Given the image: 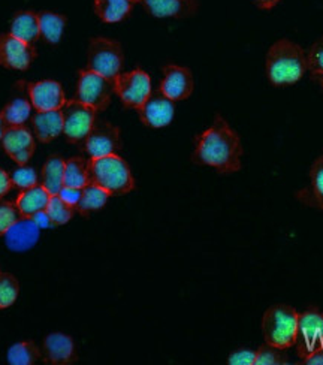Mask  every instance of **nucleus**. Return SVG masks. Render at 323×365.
Wrapping results in <instances>:
<instances>
[{"label":"nucleus","mask_w":323,"mask_h":365,"mask_svg":"<svg viewBox=\"0 0 323 365\" xmlns=\"http://www.w3.org/2000/svg\"><path fill=\"white\" fill-rule=\"evenodd\" d=\"M81 193H83V189H75V187H68V186H63L61 187V190L58 192V196L63 200L69 207L72 208H76V205H78L80 200H81Z\"/></svg>","instance_id":"37"},{"label":"nucleus","mask_w":323,"mask_h":365,"mask_svg":"<svg viewBox=\"0 0 323 365\" xmlns=\"http://www.w3.org/2000/svg\"><path fill=\"white\" fill-rule=\"evenodd\" d=\"M88 69L102 77L114 80L121 73L123 50L117 41L108 38H95L90 41L88 47Z\"/></svg>","instance_id":"5"},{"label":"nucleus","mask_w":323,"mask_h":365,"mask_svg":"<svg viewBox=\"0 0 323 365\" xmlns=\"http://www.w3.org/2000/svg\"><path fill=\"white\" fill-rule=\"evenodd\" d=\"M20 217H21V215H20L17 205L0 197V235H5V232Z\"/></svg>","instance_id":"33"},{"label":"nucleus","mask_w":323,"mask_h":365,"mask_svg":"<svg viewBox=\"0 0 323 365\" xmlns=\"http://www.w3.org/2000/svg\"><path fill=\"white\" fill-rule=\"evenodd\" d=\"M61 114H63V132L73 144L84 141L96 123V111L78 99L66 101L61 106Z\"/></svg>","instance_id":"8"},{"label":"nucleus","mask_w":323,"mask_h":365,"mask_svg":"<svg viewBox=\"0 0 323 365\" xmlns=\"http://www.w3.org/2000/svg\"><path fill=\"white\" fill-rule=\"evenodd\" d=\"M11 35L26 43L34 45L41 36L38 15L32 11L19 12L11 23Z\"/></svg>","instance_id":"22"},{"label":"nucleus","mask_w":323,"mask_h":365,"mask_svg":"<svg viewBox=\"0 0 323 365\" xmlns=\"http://www.w3.org/2000/svg\"><path fill=\"white\" fill-rule=\"evenodd\" d=\"M195 88L193 75L190 69L168 65L163 68V80L159 90L171 101H184L188 99Z\"/></svg>","instance_id":"13"},{"label":"nucleus","mask_w":323,"mask_h":365,"mask_svg":"<svg viewBox=\"0 0 323 365\" xmlns=\"http://www.w3.org/2000/svg\"><path fill=\"white\" fill-rule=\"evenodd\" d=\"M50 193L42 185H35L34 187L24 189L15 201L21 217H32L38 211L47 208L50 201Z\"/></svg>","instance_id":"21"},{"label":"nucleus","mask_w":323,"mask_h":365,"mask_svg":"<svg viewBox=\"0 0 323 365\" xmlns=\"http://www.w3.org/2000/svg\"><path fill=\"white\" fill-rule=\"evenodd\" d=\"M39 17V27H41V36L50 43H57L63 34V29L66 24V19L63 15L54 14V12H42L38 15Z\"/></svg>","instance_id":"26"},{"label":"nucleus","mask_w":323,"mask_h":365,"mask_svg":"<svg viewBox=\"0 0 323 365\" xmlns=\"http://www.w3.org/2000/svg\"><path fill=\"white\" fill-rule=\"evenodd\" d=\"M65 178V160L60 156H51L45 162L42 168V186L50 195H58L63 187Z\"/></svg>","instance_id":"24"},{"label":"nucleus","mask_w":323,"mask_h":365,"mask_svg":"<svg viewBox=\"0 0 323 365\" xmlns=\"http://www.w3.org/2000/svg\"><path fill=\"white\" fill-rule=\"evenodd\" d=\"M12 189L11 175L0 168V197L5 196Z\"/></svg>","instance_id":"39"},{"label":"nucleus","mask_w":323,"mask_h":365,"mask_svg":"<svg viewBox=\"0 0 323 365\" xmlns=\"http://www.w3.org/2000/svg\"><path fill=\"white\" fill-rule=\"evenodd\" d=\"M138 114H140V118L145 126L165 128L174 118V103L160 90L151 91L144 105L138 108Z\"/></svg>","instance_id":"12"},{"label":"nucleus","mask_w":323,"mask_h":365,"mask_svg":"<svg viewBox=\"0 0 323 365\" xmlns=\"http://www.w3.org/2000/svg\"><path fill=\"white\" fill-rule=\"evenodd\" d=\"M84 141L86 151L91 158L117 155L121 150L120 129L108 121H96Z\"/></svg>","instance_id":"10"},{"label":"nucleus","mask_w":323,"mask_h":365,"mask_svg":"<svg viewBox=\"0 0 323 365\" xmlns=\"http://www.w3.org/2000/svg\"><path fill=\"white\" fill-rule=\"evenodd\" d=\"M114 93V80H110L93 71H80L78 88H76V99L88 105L90 108L105 111L111 103Z\"/></svg>","instance_id":"6"},{"label":"nucleus","mask_w":323,"mask_h":365,"mask_svg":"<svg viewBox=\"0 0 323 365\" xmlns=\"http://www.w3.org/2000/svg\"><path fill=\"white\" fill-rule=\"evenodd\" d=\"M108 197H110V193L105 192L99 186L90 185V182H88L86 187H83L81 200H80V202H78V205H76L75 210L81 212L83 216H87L88 212L102 208L106 204Z\"/></svg>","instance_id":"27"},{"label":"nucleus","mask_w":323,"mask_h":365,"mask_svg":"<svg viewBox=\"0 0 323 365\" xmlns=\"http://www.w3.org/2000/svg\"><path fill=\"white\" fill-rule=\"evenodd\" d=\"M289 362L284 349H280L272 344H262L256 351L255 365H284Z\"/></svg>","instance_id":"31"},{"label":"nucleus","mask_w":323,"mask_h":365,"mask_svg":"<svg viewBox=\"0 0 323 365\" xmlns=\"http://www.w3.org/2000/svg\"><path fill=\"white\" fill-rule=\"evenodd\" d=\"M4 150L8 156L17 162L20 166L26 165L35 153L34 135L24 125L11 126L2 138Z\"/></svg>","instance_id":"14"},{"label":"nucleus","mask_w":323,"mask_h":365,"mask_svg":"<svg viewBox=\"0 0 323 365\" xmlns=\"http://www.w3.org/2000/svg\"><path fill=\"white\" fill-rule=\"evenodd\" d=\"M95 11L105 23H118L129 17L130 0H95Z\"/></svg>","instance_id":"23"},{"label":"nucleus","mask_w":323,"mask_h":365,"mask_svg":"<svg viewBox=\"0 0 323 365\" xmlns=\"http://www.w3.org/2000/svg\"><path fill=\"white\" fill-rule=\"evenodd\" d=\"M114 91L126 108H141L151 95L150 75L143 69L120 73L114 78Z\"/></svg>","instance_id":"7"},{"label":"nucleus","mask_w":323,"mask_h":365,"mask_svg":"<svg viewBox=\"0 0 323 365\" xmlns=\"http://www.w3.org/2000/svg\"><path fill=\"white\" fill-rule=\"evenodd\" d=\"M27 93L32 106L38 111L61 110V106L66 103L65 91L57 81L45 80L29 84Z\"/></svg>","instance_id":"15"},{"label":"nucleus","mask_w":323,"mask_h":365,"mask_svg":"<svg viewBox=\"0 0 323 365\" xmlns=\"http://www.w3.org/2000/svg\"><path fill=\"white\" fill-rule=\"evenodd\" d=\"M145 9L155 17L184 19L198 9L196 0H143Z\"/></svg>","instance_id":"18"},{"label":"nucleus","mask_w":323,"mask_h":365,"mask_svg":"<svg viewBox=\"0 0 323 365\" xmlns=\"http://www.w3.org/2000/svg\"><path fill=\"white\" fill-rule=\"evenodd\" d=\"M20 292L19 280L12 274H0V309H6L15 302Z\"/></svg>","instance_id":"32"},{"label":"nucleus","mask_w":323,"mask_h":365,"mask_svg":"<svg viewBox=\"0 0 323 365\" xmlns=\"http://www.w3.org/2000/svg\"><path fill=\"white\" fill-rule=\"evenodd\" d=\"M11 181L12 187L24 190L38 185V174L34 168H30V166H21V168L15 170L11 174Z\"/></svg>","instance_id":"34"},{"label":"nucleus","mask_w":323,"mask_h":365,"mask_svg":"<svg viewBox=\"0 0 323 365\" xmlns=\"http://www.w3.org/2000/svg\"><path fill=\"white\" fill-rule=\"evenodd\" d=\"M41 351L34 341L14 344L8 352V362L12 365H32L41 358Z\"/></svg>","instance_id":"29"},{"label":"nucleus","mask_w":323,"mask_h":365,"mask_svg":"<svg viewBox=\"0 0 323 365\" xmlns=\"http://www.w3.org/2000/svg\"><path fill=\"white\" fill-rule=\"evenodd\" d=\"M241 158L240 136L222 115H215L211 128L196 136V148L192 155L196 165L212 166L220 174H232L241 170Z\"/></svg>","instance_id":"1"},{"label":"nucleus","mask_w":323,"mask_h":365,"mask_svg":"<svg viewBox=\"0 0 323 365\" xmlns=\"http://www.w3.org/2000/svg\"><path fill=\"white\" fill-rule=\"evenodd\" d=\"M304 365H323V347L301 361Z\"/></svg>","instance_id":"40"},{"label":"nucleus","mask_w":323,"mask_h":365,"mask_svg":"<svg viewBox=\"0 0 323 365\" xmlns=\"http://www.w3.org/2000/svg\"><path fill=\"white\" fill-rule=\"evenodd\" d=\"M45 211L48 212V216H50L51 222L54 223V226H58V225L68 223L72 219L75 208L69 207L58 195H51Z\"/></svg>","instance_id":"30"},{"label":"nucleus","mask_w":323,"mask_h":365,"mask_svg":"<svg viewBox=\"0 0 323 365\" xmlns=\"http://www.w3.org/2000/svg\"><path fill=\"white\" fill-rule=\"evenodd\" d=\"M312 78L323 88V72H320V73H313Z\"/></svg>","instance_id":"43"},{"label":"nucleus","mask_w":323,"mask_h":365,"mask_svg":"<svg viewBox=\"0 0 323 365\" xmlns=\"http://www.w3.org/2000/svg\"><path fill=\"white\" fill-rule=\"evenodd\" d=\"M307 71V56L298 43L280 39L270 48L267 54V77L272 86L297 84Z\"/></svg>","instance_id":"2"},{"label":"nucleus","mask_w":323,"mask_h":365,"mask_svg":"<svg viewBox=\"0 0 323 365\" xmlns=\"http://www.w3.org/2000/svg\"><path fill=\"white\" fill-rule=\"evenodd\" d=\"M256 352L249 351V349H242V351H237L229 356L227 362L232 365H255Z\"/></svg>","instance_id":"36"},{"label":"nucleus","mask_w":323,"mask_h":365,"mask_svg":"<svg viewBox=\"0 0 323 365\" xmlns=\"http://www.w3.org/2000/svg\"><path fill=\"white\" fill-rule=\"evenodd\" d=\"M32 219H34V222L38 225L39 230H50V227L54 226V223L51 222V219H50V216H48V212L45 211V210L38 211L36 215L32 216Z\"/></svg>","instance_id":"38"},{"label":"nucleus","mask_w":323,"mask_h":365,"mask_svg":"<svg viewBox=\"0 0 323 365\" xmlns=\"http://www.w3.org/2000/svg\"><path fill=\"white\" fill-rule=\"evenodd\" d=\"M39 231L32 217H20L5 232V245L12 252H27L38 242Z\"/></svg>","instance_id":"16"},{"label":"nucleus","mask_w":323,"mask_h":365,"mask_svg":"<svg viewBox=\"0 0 323 365\" xmlns=\"http://www.w3.org/2000/svg\"><path fill=\"white\" fill-rule=\"evenodd\" d=\"M30 113H32V102H29L24 98H15L5 106L0 114H2V117L6 120V123L11 128L24 125L26 120H29L30 117Z\"/></svg>","instance_id":"28"},{"label":"nucleus","mask_w":323,"mask_h":365,"mask_svg":"<svg viewBox=\"0 0 323 365\" xmlns=\"http://www.w3.org/2000/svg\"><path fill=\"white\" fill-rule=\"evenodd\" d=\"M63 185L83 189L88 185V162L83 158H72L65 162Z\"/></svg>","instance_id":"25"},{"label":"nucleus","mask_w":323,"mask_h":365,"mask_svg":"<svg viewBox=\"0 0 323 365\" xmlns=\"http://www.w3.org/2000/svg\"><path fill=\"white\" fill-rule=\"evenodd\" d=\"M298 327V312L286 304L270 307L262 317V334L268 344L280 349L294 347Z\"/></svg>","instance_id":"4"},{"label":"nucleus","mask_w":323,"mask_h":365,"mask_svg":"<svg viewBox=\"0 0 323 365\" xmlns=\"http://www.w3.org/2000/svg\"><path fill=\"white\" fill-rule=\"evenodd\" d=\"M8 129H9V125L6 123V120L2 117V114H0V140L4 138V135L6 133Z\"/></svg>","instance_id":"42"},{"label":"nucleus","mask_w":323,"mask_h":365,"mask_svg":"<svg viewBox=\"0 0 323 365\" xmlns=\"http://www.w3.org/2000/svg\"><path fill=\"white\" fill-rule=\"evenodd\" d=\"M88 182L113 195H126L135 189V180L126 160L118 155L91 158L88 160Z\"/></svg>","instance_id":"3"},{"label":"nucleus","mask_w":323,"mask_h":365,"mask_svg":"<svg viewBox=\"0 0 323 365\" xmlns=\"http://www.w3.org/2000/svg\"><path fill=\"white\" fill-rule=\"evenodd\" d=\"M41 355L43 362L53 365H68L78 359L72 339L60 332L50 334V336L43 340Z\"/></svg>","instance_id":"17"},{"label":"nucleus","mask_w":323,"mask_h":365,"mask_svg":"<svg viewBox=\"0 0 323 365\" xmlns=\"http://www.w3.org/2000/svg\"><path fill=\"white\" fill-rule=\"evenodd\" d=\"M32 121L35 135L42 143H50L63 132V114H61V110L38 111Z\"/></svg>","instance_id":"20"},{"label":"nucleus","mask_w":323,"mask_h":365,"mask_svg":"<svg viewBox=\"0 0 323 365\" xmlns=\"http://www.w3.org/2000/svg\"><path fill=\"white\" fill-rule=\"evenodd\" d=\"M295 349L299 359H305L323 347V313L310 309L298 314Z\"/></svg>","instance_id":"9"},{"label":"nucleus","mask_w":323,"mask_h":365,"mask_svg":"<svg viewBox=\"0 0 323 365\" xmlns=\"http://www.w3.org/2000/svg\"><path fill=\"white\" fill-rule=\"evenodd\" d=\"M36 57L34 45L26 43L14 35H0V66L26 71Z\"/></svg>","instance_id":"11"},{"label":"nucleus","mask_w":323,"mask_h":365,"mask_svg":"<svg viewBox=\"0 0 323 365\" xmlns=\"http://www.w3.org/2000/svg\"><path fill=\"white\" fill-rule=\"evenodd\" d=\"M253 4L260 9H272L277 4H280V0H253Z\"/></svg>","instance_id":"41"},{"label":"nucleus","mask_w":323,"mask_h":365,"mask_svg":"<svg viewBox=\"0 0 323 365\" xmlns=\"http://www.w3.org/2000/svg\"><path fill=\"white\" fill-rule=\"evenodd\" d=\"M297 197L305 205L323 210V153L312 165L309 187L299 190Z\"/></svg>","instance_id":"19"},{"label":"nucleus","mask_w":323,"mask_h":365,"mask_svg":"<svg viewBox=\"0 0 323 365\" xmlns=\"http://www.w3.org/2000/svg\"><path fill=\"white\" fill-rule=\"evenodd\" d=\"M130 2H132V4H136V2H141V0H130Z\"/></svg>","instance_id":"44"},{"label":"nucleus","mask_w":323,"mask_h":365,"mask_svg":"<svg viewBox=\"0 0 323 365\" xmlns=\"http://www.w3.org/2000/svg\"><path fill=\"white\" fill-rule=\"evenodd\" d=\"M307 56V68L313 73L323 72V38L317 39L310 50L305 53Z\"/></svg>","instance_id":"35"}]
</instances>
